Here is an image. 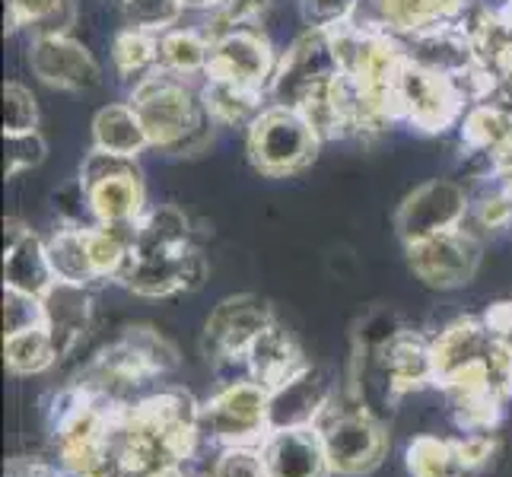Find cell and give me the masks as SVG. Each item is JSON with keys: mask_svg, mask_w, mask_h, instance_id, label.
I'll list each match as a JSON object with an SVG mask.
<instances>
[{"mask_svg": "<svg viewBox=\"0 0 512 477\" xmlns=\"http://www.w3.org/2000/svg\"><path fill=\"white\" fill-rule=\"evenodd\" d=\"M128 102L137 109L150 134L153 153L163 156H201L214 144L217 125L204 109L201 80L169 74L156 67L128 90Z\"/></svg>", "mask_w": 512, "mask_h": 477, "instance_id": "1", "label": "cell"}, {"mask_svg": "<svg viewBox=\"0 0 512 477\" xmlns=\"http://www.w3.org/2000/svg\"><path fill=\"white\" fill-rule=\"evenodd\" d=\"M319 150L322 137L293 105L268 102L245 131V153L264 179H296L315 163Z\"/></svg>", "mask_w": 512, "mask_h": 477, "instance_id": "2", "label": "cell"}, {"mask_svg": "<svg viewBox=\"0 0 512 477\" xmlns=\"http://www.w3.org/2000/svg\"><path fill=\"white\" fill-rule=\"evenodd\" d=\"M319 436L334 477H366L388 455L385 423L366 404H331L319 423Z\"/></svg>", "mask_w": 512, "mask_h": 477, "instance_id": "3", "label": "cell"}, {"mask_svg": "<svg viewBox=\"0 0 512 477\" xmlns=\"http://www.w3.org/2000/svg\"><path fill=\"white\" fill-rule=\"evenodd\" d=\"M201 439L210 446H261L268 436V388L255 379L223 382L214 395L201 401L198 420Z\"/></svg>", "mask_w": 512, "mask_h": 477, "instance_id": "4", "label": "cell"}, {"mask_svg": "<svg viewBox=\"0 0 512 477\" xmlns=\"http://www.w3.org/2000/svg\"><path fill=\"white\" fill-rule=\"evenodd\" d=\"M395 105L398 121L411 125L420 134L436 137L446 134L449 128H458V121L468 109V96L458 77H446L439 70L404 61L395 83Z\"/></svg>", "mask_w": 512, "mask_h": 477, "instance_id": "5", "label": "cell"}, {"mask_svg": "<svg viewBox=\"0 0 512 477\" xmlns=\"http://www.w3.org/2000/svg\"><path fill=\"white\" fill-rule=\"evenodd\" d=\"M277 322L271 306L255 293H236L226 296L207 315L204 334H201V350L210 360V366L223 373V369H245V350L264 328ZM249 376V373H245Z\"/></svg>", "mask_w": 512, "mask_h": 477, "instance_id": "6", "label": "cell"}, {"mask_svg": "<svg viewBox=\"0 0 512 477\" xmlns=\"http://www.w3.org/2000/svg\"><path fill=\"white\" fill-rule=\"evenodd\" d=\"M404 255H408L411 274L423 287L449 293L468 287L478 277L484 261V239L471 233L468 226H458L449 233H436L404 245Z\"/></svg>", "mask_w": 512, "mask_h": 477, "instance_id": "7", "label": "cell"}, {"mask_svg": "<svg viewBox=\"0 0 512 477\" xmlns=\"http://www.w3.org/2000/svg\"><path fill=\"white\" fill-rule=\"evenodd\" d=\"M210 64L204 77L239 83L268 96L280 64V48L264 26H236L210 39Z\"/></svg>", "mask_w": 512, "mask_h": 477, "instance_id": "8", "label": "cell"}, {"mask_svg": "<svg viewBox=\"0 0 512 477\" xmlns=\"http://www.w3.org/2000/svg\"><path fill=\"white\" fill-rule=\"evenodd\" d=\"M338 74H341V67H338V58H334L331 32L303 29L287 42V48H280V64H277L268 99L277 105H293V109H299L312 93H319L322 86L331 83Z\"/></svg>", "mask_w": 512, "mask_h": 477, "instance_id": "9", "label": "cell"}, {"mask_svg": "<svg viewBox=\"0 0 512 477\" xmlns=\"http://www.w3.org/2000/svg\"><path fill=\"white\" fill-rule=\"evenodd\" d=\"M26 64L32 77L48 90L86 96L105 83V70L74 32L67 35H29L26 42Z\"/></svg>", "mask_w": 512, "mask_h": 477, "instance_id": "10", "label": "cell"}, {"mask_svg": "<svg viewBox=\"0 0 512 477\" xmlns=\"http://www.w3.org/2000/svg\"><path fill=\"white\" fill-rule=\"evenodd\" d=\"M471 210V188L462 179H427L404 194L395 210V236L411 245L436 233L465 226Z\"/></svg>", "mask_w": 512, "mask_h": 477, "instance_id": "11", "label": "cell"}, {"mask_svg": "<svg viewBox=\"0 0 512 477\" xmlns=\"http://www.w3.org/2000/svg\"><path fill=\"white\" fill-rule=\"evenodd\" d=\"M334 401L338 395H334V385L325 379V373L306 366L293 379L268 388V433L319 427Z\"/></svg>", "mask_w": 512, "mask_h": 477, "instance_id": "12", "label": "cell"}, {"mask_svg": "<svg viewBox=\"0 0 512 477\" xmlns=\"http://www.w3.org/2000/svg\"><path fill=\"white\" fill-rule=\"evenodd\" d=\"M497 439L490 433H468L465 439L443 436H417L408 446V471L411 477H478Z\"/></svg>", "mask_w": 512, "mask_h": 477, "instance_id": "13", "label": "cell"}, {"mask_svg": "<svg viewBox=\"0 0 512 477\" xmlns=\"http://www.w3.org/2000/svg\"><path fill=\"white\" fill-rule=\"evenodd\" d=\"M500 341L481 315H462L433 334V360H436V385L465 373L471 366H484L503 357Z\"/></svg>", "mask_w": 512, "mask_h": 477, "instance_id": "14", "label": "cell"}, {"mask_svg": "<svg viewBox=\"0 0 512 477\" xmlns=\"http://www.w3.org/2000/svg\"><path fill=\"white\" fill-rule=\"evenodd\" d=\"M55 284V268H51L45 236L20 220H4V287L23 290L32 296H45V290Z\"/></svg>", "mask_w": 512, "mask_h": 477, "instance_id": "15", "label": "cell"}, {"mask_svg": "<svg viewBox=\"0 0 512 477\" xmlns=\"http://www.w3.org/2000/svg\"><path fill=\"white\" fill-rule=\"evenodd\" d=\"M369 357L379 373L392 382L398 398L420 392V388L436 385V360H433V334H420L404 328L398 338L388 341L376 353H363Z\"/></svg>", "mask_w": 512, "mask_h": 477, "instance_id": "16", "label": "cell"}, {"mask_svg": "<svg viewBox=\"0 0 512 477\" xmlns=\"http://www.w3.org/2000/svg\"><path fill=\"white\" fill-rule=\"evenodd\" d=\"M42 306H45V328L51 331L58 347V360H64L86 341V334L93 328V312H96L93 287L55 280L45 290Z\"/></svg>", "mask_w": 512, "mask_h": 477, "instance_id": "17", "label": "cell"}, {"mask_svg": "<svg viewBox=\"0 0 512 477\" xmlns=\"http://www.w3.org/2000/svg\"><path fill=\"white\" fill-rule=\"evenodd\" d=\"M268 477H334L319 427L268 433L261 443Z\"/></svg>", "mask_w": 512, "mask_h": 477, "instance_id": "18", "label": "cell"}, {"mask_svg": "<svg viewBox=\"0 0 512 477\" xmlns=\"http://www.w3.org/2000/svg\"><path fill=\"white\" fill-rule=\"evenodd\" d=\"M401 45L408 61L439 70V74H446V77H462L468 70L478 67V51H474L468 32L458 23L411 35V39H401Z\"/></svg>", "mask_w": 512, "mask_h": 477, "instance_id": "19", "label": "cell"}, {"mask_svg": "<svg viewBox=\"0 0 512 477\" xmlns=\"http://www.w3.org/2000/svg\"><path fill=\"white\" fill-rule=\"evenodd\" d=\"M306 366L309 363L303 360V350H299L296 338L280 322L264 328L252 341V347L245 350V373L264 388H277L280 382L303 373Z\"/></svg>", "mask_w": 512, "mask_h": 477, "instance_id": "20", "label": "cell"}, {"mask_svg": "<svg viewBox=\"0 0 512 477\" xmlns=\"http://www.w3.org/2000/svg\"><path fill=\"white\" fill-rule=\"evenodd\" d=\"M198 245V242H194ZM185 252V249H182ZM182 252H140L134 249L118 284L140 299H172L182 296Z\"/></svg>", "mask_w": 512, "mask_h": 477, "instance_id": "21", "label": "cell"}, {"mask_svg": "<svg viewBox=\"0 0 512 477\" xmlns=\"http://www.w3.org/2000/svg\"><path fill=\"white\" fill-rule=\"evenodd\" d=\"M90 147L121 153V156H134V159H140L144 153L153 150L144 121H140L137 109L128 99L102 105V109L93 115V121H90Z\"/></svg>", "mask_w": 512, "mask_h": 477, "instance_id": "22", "label": "cell"}, {"mask_svg": "<svg viewBox=\"0 0 512 477\" xmlns=\"http://www.w3.org/2000/svg\"><path fill=\"white\" fill-rule=\"evenodd\" d=\"M471 0H379L382 26L398 39H411L436 26H449L462 20Z\"/></svg>", "mask_w": 512, "mask_h": 477, "instance_id": "23", "label": "cell"}, {"mask_svg": "<svg viewBox=\"0 0 512 477\" xmlns=\"http://www.w3.org/2000/svg\"><path fill=\"white\" fill-rule=\"evenodd\" d=\"M86 194H90L96 223H140L150 210L144 172L115 175V179L96 182L86 188Z\"/></svg>", "mask_w": 512, "mask_h": 477, "instance_id": "24", "label": "cell"}, {"mask_svg": "<svg viewBox=\"0 0 512 477\" xmlns=\"http://www.w3.org/2000/svg\"><path fill=\"white\" fill-rule=\"evenodd\" d=\"M458 140L462 150H478L493 159H503L512 150V112L493 99L474 102L458 121Z\"/></svg>", "mask_w": 512, "mask_h": 477, "instance_id": "25", "label": "cell"}, {"mask_svg": "<svg viewBox=\"0 0 512 477\" xmlns=\"http://www.w3.org/2000/svg\"><path fill=\"white\" fill-rule=\"evenodd\" d=\"M201 96H204V109L214 118L217 128H239V131H249V125L261 115L264 105L271 102L264 93L249 90V86L214 80V77L201 80Z\"/></svg>", "mask_w": 512, "mask_h": 477, "instance_id": "26", "label": "cell"}, {"mask_svg": "<svg viewBox=\"0 0 512 477\" xmlns=\"http://www.w3.org/2000/svg\"><path fill=\"white\" fill-rule=\"evenodd\" d=\"M210 35L201 26H188L179 23L160 35V45H156V61H160V70H169V74L179 77H191V80H204L207 64H210Z\"/></svg>", "mask_w": 512, "mask_h": 477, "instance_id": "27", "label": "cell"}, {"mask_svg": "<svg viewBox=\"0 0 512 477\" xmlns=\"http://www.w3.org/2000/svg\"><path fill=\"white\" fill-rule=\"evenodd\" d=\"M80 20L77 0H7V32L67 35Z\"/></svg>", "mask_w": 512, "mask_h": 477, "instance_id": "28", "label": "cell"}, {"mask_svg": "<svg viewBox=\"0 0 512 477\" xmlns=\"http://www.w3.org/2000/svg\"><path fill=\"white\" fill-rule=\"evenodd\" d=\"M86 229L90 226L55 223V229L45 236L51 268H55V280H67V284H83V287L99 284L90 249H86Z\"/></svg>", "mask_w": 512, "mask_h": 477, "instance_id": "29", "label": "cell"}, {"mask_svg": "<svg viewBox=\"0 0 512 477\" xmlns=\"http://www.w3.org/2000/svg\"><path fill=\"white\" fill-rule=\"evenodd\" d=\"M198 242L194 220L179 204H150V210L140 220V252H182Z\"/></svg>", "mask_w": 512, "mask_h": 477, "instance_id": "30", "label": "cell"}, {"mask_svg": "<svg viewBox=\"0 0 512 477\" xmlns=\"http://www.w3.org/2000/svg\"><path fill=\"white\" fill-rule=\"evenodd\" d=\"M156 45H160V35L144 32V29H134V26H121L112 35V45H109V61L115 77L121 80L131 90L134 83H140L147 74H153L160 61H156Z\"/></svg>", "mask_w": 512, "mask_h": 477, "instance_id": "31", "label": "cell"}, {"mask_svg": "<svg viewBox=\"0 0 512 477\" xmlns=\"http://www.w3.org/2000/svg\"><path fill=\"white\" fill-rule=\"evenodd\" d=\"M4 360L13 376H42L55 363H61L55 338L45 325L4 338Z\"/></svg>", "mask_w": 512, "mask_h": 477, "instance_id": "32", "label": "cell"}, {"mask_svg": "<svg viewBox=\"0 0 512 477\" xmlns=\"http://www.w3.org/2000/svg\"><path fill=\"white\" fill-rule=\"evenodd\" d=\"M118 13H121V26L163 35L166 29L185 23L188 7L185 0H118Z\"/></svg>", "mask_w": 512, "mask_h": 477, "instance_id": "33", "label": "cell"}, {"mask_svg": "<svg viewBox=\"0 0 512 477\" xmlns=\"http://www.w3.org/2000/svg\"><path fill=\"white\" fill-rule=\"evenodd\" d=\"M48 159V140L42 131L26 134H4V179H20V175L39 169Z\"/></svg>", "mask_w": 512, "mask_h": 477, "instance_id": "34", "label": "cell"}, {"mask_svg": "<svg viewBox=\"0 0 512 477\" xmlns=\"http://www.w3.org/2000/svg\"><path fill=\"white\" fill-rule=\"evenodd\" d=\"M39 96H35L23 80L4 83V134H26L39 131Z\"/></svg>", "mask_w": 512, "mask_h": 477, "instance_id": "35", "label": "cell"}, {"mask_svg": "<svg viewBox=\"0 0 512 477\" xmlns=\"http://www.w3.org/2000/svg\"><path fill=\"white\" fill-rule=\"evenodd\" d=\"M131 172H140V159L90 147V150L83 153V159H80L77 179L83 182V188H90L96 182L115 179V175H131Z\"/></svg>", "mask_w": 512, "mask_h": 477, "instance_id": "36", "label": "cell"}, {"mask_svg": "<svg viewBox=\"0 0 512 477\" xmlns=\"http://www.w3.org/2000/svg\"><path fill=\"white\" fill-rule=\"evenodd\" d=\"M42 325H45L42 296L4 287V338H10V334H20V331H29V328H42Z\"/></svg>", "mask_w": 512, "mask_h": 477, "instance_id": "37", "label": "cell"}, {"mask_svg": "<svg viewBox=\"0 0 512 477\" xmlns=\"http://www.w3.org/2000/svg\"><path fill=\"white\" fill-rule=\"evenodd\" d=\"M357 0H296V13L303 29H322L334 32L350 23Z\"/></svg>", "mask_w": 512, "mask_h": 477, "instance_id": "38", "label": "cell"}, {"mask_svg": "<svg viewBox=\"0 0 512 477\" xmlns=\"http://www.w3.org/2000/svg\"><path fill=\"white\" fill-rule=\"evenodd\" d=\"M404 328H408V325L401 322L395 309L379 306L373 312H366L363 322L357 325V350L360 353H376V350H382L392 338H398Z\"/></svg>", "mask_w": 512, "mask_h": 477, "instance_id": "39", "label": "cell"}, {"mask_svg": "<svg viewBox=\"0 0 512 477\" xmlns=\"http://www.w3.org/2000/svg\"><path fill=\"white\" fill-rule=\"evenodd\" d=\"M210 477H268L261 446H226L217 449Z\"/></svg>", "mask_w": 512, "mask_h": 477, "instance_id": "40", "label": "cell"}, {"mask_svg": "<svg viewBox=\"0 0 512 477\" xmlns=\"http://www.w3.org/2000/svg\"><path fill=\"white\" fill-rule=\"evenodd\" d=\"M481 318L493 331V338L500 341V347L506 353H512V299H497V303H490Z\"/></svg>", "mask_w": 512, "mask_h": 477, "instance_id": "41", "label": "cell"}, {"mask_svg": "<svg viewBox=\"0 0 512 477\" xmlns=\"http://www.w3.org/2000/svg\"><path fill=\"white\" fill-rule=\"evenodd\" d=\"M220 0H185V7L188 10H210V7H217Z\"/></svg>", "mask_w": 512, "mask_h": 477, "instance_id": "42", "label": "cell"}]
</instances>
